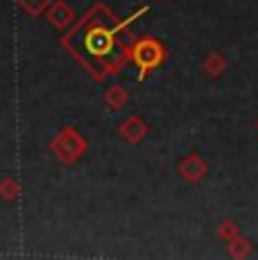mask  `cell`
<instances>
[{
  "mask_svg": "<svg viewBox=\"0 0 258 260\" xmlns=\"http://www.w3.org/2000/svg\"><path fill=\"white\" fill-rule=\"evenodd\" d=\"M84 149V141H79L75 132H63L59 141L54 143V152L63 158V161H75Z\"/></svg>",
  "mask_w": 258,
  "mask_h": 260,
  "instance_id": "cell-4",
  "label": "cell"
},
{
  "mask_svg": "<svg viewBox=\"0 0 258 260\" xmlns=\"http://www.w3.org/2000/svg\"><path fill=\"white\" fill-rule=\"evenodd\" d=\"M0 192H3L7 199H14V197L18 194V183H14L12 179H7V181H5L3 186H0Z\"/></svg>",
  "mask_w": 258,
  "mask_h": 260,
  "instance_id": "cell-12",
  "label": "cell"
},
{
  "mask_svg": "<svg viewBox=\"0 0 258 260\" xmlns=\"http://www.w3.org/2000/svg\"><path fill=\"white\" fill-rule=\"evenodd\" d=\"M129 21H118L107 7L98 5L75 29H71V34L63 37V46L84 68L102 79L104 75L120 71L129 59V50L134 46L132 34L127 32Z\"/></svg>",
  "mask_w": 258,
  "mask_h": 260,
  "instance_id": "cell-1",
  "label": "cell"
},
{
  "mask_svg": "<svg viewBox=\"0 0 258 260\" xmlns=\"http://www.w3.org/2000/svg\"><path fill=\"white\" fill-rule=\"evenodd\" d=\"M177 170H179V174L188 183H200L208 174V163L202 156H197V154H188Z\"/></svg>",
  "mask_w": 258,
  "mask_h": 260,
  "instance_id": "cell-3",
  "label": "cell"
},
{
  "mask_svg": "<svg viewBox=\"0 0 258 260\" xmlns=\"http://www.w3.org/2000/svg\"><path fill=\"white\" fill-rule=\"evenodd\" d=\"M18 3L27 14H39L41 9H46L50 5V0H18Z\"/></svg>",
  "mask_w": 258,
  "mask_h": 260,
  "instance_id": "cell-11",
  "label": "cell"
},
{
  "mask_svg": "<svg viewBox=\"0 0 258 260\" xmlns=\"http://www.w3.org/2000/svg\"><path fill=\"white\" fill-rule=\"evenodd\" d=\"M217 236L229 242V240H233V238L240 236V226H238V224L233 222V219H224V222H222L220 226H217Z\"/></svg>",
  "mask_w": 258,
  "mask_h": 260,
  "instance_id": "cell-10",
  "label": "cell"
},
{
  "mask_svg": "<svg viewBox=\"0 0 258 260\" xmlns=\"http://www.w3.org/2000/svg\"><path fill=\"white\" fill-rule=\"evenodd\" d=\"M224 71H227V59L222 57L220 52H211V54H208L206 61H204V73H208L211 77H220Z\"/></svg>",
  "mask_w": 258,
  "mask_h": 260,
  "instance_id": "cell-8",
  "label": "cell"
},
{
  "mask_svg": "<svg viewBox=\"0 0 258 260\" xmlns=\"http://www.w3.org/2000/svg\"><path fill=\"white\" fill-rule=\"evenodd\" d=\"M227 251H229L231 258H247V256H251V251H254V244H251V240L238 236V238L229 240Z\"/></svg>",
  "mask_w": 258,
  "mask_h": 260,
  "instance_id": "cell-7",
  "label": "cell"
},
{
  "mask_svg": "<svg viewBox=\"0 0 258 260\" xmlns=\"http://www.w3.org/2000/svg\"><path fill=\"white\" fill-rule=\"evenodd\" d=\"M104 100H107V104L111 109H120L127 104V91L122 86H111L104 95Z\"/></svg>",
  "mask_w": 258,
  "mask_h": 260,
  "instance_id": "cell-9",
  "label": "cell"
},
{
  "mask_svg": "<svg viewBox=\"0 0 258 260\" xmlns=\"http://www.w3.org/2000/svg\"><path fill=\"white\" fill-rule=\"evenodd\" d=\"M129 59L134 61V66L141 71V79L147 77L152 71H156L166 59V48L161 41L152 37H145L141 41H134L132 50H129Z\"/></svg>",
  "mask_w": 258,
  "mask_h": 260,
  "instance_id": "cell-2",
  "label": "cell"
},
{
  "mask_svg": "<svg viewBox=\"0 0 258 260\" xmlns=\"http://www.w3.org/2000/svg\"><path fill=\"white\" fill-rule=\"evenodd\" d=\"M48 21H50L52 25H57V27H68L73 21V12H71V7H66L63 3H57V5H52L50 9H48Z\"/></svg>",
  "mask_w": 258,
  "mask_h": 260,
  "instance_id": "cell-6",
  "label": "cell"
},
{
  "mask_svg": "<svg viewBox=\"0 0 258 260\" xmlns=\"http://www.w3.org/2000/svg\"><path fill=\"white\" fill-rule=\"evenodd\" d=\"M256 129H258V120H256Z\"/></svg>",
  "mask_w": 258,
  "mask_h": 260,
  "instance_id": "cell-13",
  "label": "cell"
},
{
  "mask_svg": "<svg viewBox=\"0 0 258 260\" xmlns=\"http://www.w3.org/2000/svg\"><path fill=\"white\" fill-rule=\"evenodd\" d=\"M147 132H150V127H147V124L143 122V118H138V116H132L129 120H125V122L120 124V134H122V138H127L129 143H138V141H143Z\"/></svg>",
  "mask_w": 258,
  "mask_h": 260,
  "instance_id": "cell-5",
  "label": "cell"
}]
</instances>
